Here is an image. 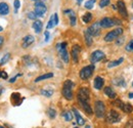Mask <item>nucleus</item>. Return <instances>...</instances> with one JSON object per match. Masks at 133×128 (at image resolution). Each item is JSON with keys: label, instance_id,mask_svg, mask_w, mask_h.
<instances>
[{"label": "nucleus", "instance_id": "1", "mask_svg": "<svg viewBox=\"0 0 133 128\" xmlns=\"http://www.w3.org/2000/svg\"><path fill=\"white\" fill-rule=\"evenodd\" d=\"M74 83L73 81L71 80H66L64 82V85H63V89H62V93L64 97L68 99V100H71L73 99V96H74V93H73V87H74Z\"/></svg>", "mask_w": 133, "mask_h": 128}, {"label": "nucleus", "instance_id": "2", "mask_svg": "<svg viewBox=\"0 0 133 128\" xmlns=\"http://www.w3.org/2000/svg\"><path fill=\"white\" fill-rule=\"evenodd\" d=\"M56 49H57V51H58V53H59L62 60H63L66 64H68L69 61H70V56H69V52H68V50H66V42H62V43L56 44Z\"/></svg>", "mask_w": 133, "mask_h": 128}, {"label": "nucleus", "instance_id": "3", "mask_svg": "<svg viewBox=\"0 0 133 128\" xmlns=\"http://www.w3.org/2000/svg\"><path fill=\"white\" fill-rule=\"evenodd\" d=\"M124 32V30L120 27V28H117L115 30H112L111 32L107 33V35L104 36V41L105 42H112L114 40L118 39L122 34Z\"/></svg>", "mask_w": 133, "mask_h": 128}, {"label": "nucleus", "instance_id": "4", "mask_svg": "<svg viewBox=\"0 0 133 128\" xmlns=\"http://www.w3.org/2000/svg\"><path fill=\"white\" fill-rule=\"evenodd\" d=\"M94 69H95V67H94V65H92V64L82 68V70L80 71V78H81L82 80H87V79H89V78L92 76V74H93V72H94Z\"/></svg>", "mask_w": 133, "mask_h": 128}, {"label": "nucleus", "instance_id": "5", "mask_svg": "<svg viewBox=\"0 0 133 128\" xmlns=\"http://www.w3.org/2000/svg\"><path fill=\"white\" fill-rule=\"evenodd\" d=\"M94 113L97 118H103L105 116V106L103 101L97 100L94 104Z\"/></svg>", "mask_w": 133, "mask_h": 128}, {"label": "nucleus", "instance_id": "6", "mask_svg": "<svg viewBox=\"0 0 133 128\" xmlns=\"http://www.w3.org/2000/svg\"><path fill=\"white\" fill-rule=\"evenodd\" d=\"M78 101H89L90 100V91L87 87H81L77 93Z\"/></svg>", "mask_w": 133, "mask_h": 128}, {"label": "nucleus", "instance_id": "7", "mask_svg": "<svg viewBox=\"0 0 133 128\" xmlns=\"http://www.w3.org/2000/svg\"><path fill=\"white\" fill-rule=\"evenodd\" d=\"M105 119H107L108 123L115 124V123H118V122L121 121V116H120V114L117 112L116 110H111L110 112L108 113Z\"/></svg>", "mask_w": 133, "mask_h": 128}, {"label": "nucleus", "instance_id": "8", "mask_svg": "<svg viewBox=\"0 0 133 128\" xmlns=\"http://www.w3.org/2000/svg\"><path fill=\"white\" fill-rule=\"evenodd\" d=\"M35 14L37 15V16H39V17H42V16H45V14H46V11H47V7H46V5L43 3V2H41V1H38V2H36L35 3Z\"/></svg>", "mask_w": 133, "mask_h": 128}, {"label": "nucleus", "instance_id": "9", "mask_svg": "<svg viewBox=\"0 0 133 128\" xmlns=\"http://www.w3.org/2000/svg\"><path fill=\"white\" fill-rule=\"evenodd\" d=\"M115 105H116L120 110H122L123 112L127 113V114H131L133 112V107L130 104L123 103L122 100H117L116 103H115Z\"/></svg>", "mask_w": 133, "mask_h": 128}, {"label": "nucleus", "instance_id": "10", "mask_svg": "<svg viewBox=\"0 0 133 128\" xmlns=\"http://www.w3.org/2000/svg\"><path fill=\"white\" fill-rule=\"evenodd\" d=\"M103 59H104V53L101 50H94L90 55V62L92 63V65L102 61Z\"/></svg>", "mask_w": 133, "mask_h": 128}, {"label": "nucleus", "instance_id": "11", "mask_svg": "<svg viewBox=\"0 0 133 128\" xmlns=\"http://www.w3.org/2000/svg\"><path fill=\"white\" fill-rule=\"evenodd\" d=\"M88 32L90 33L93 37L94 36H98L100 34V31H101V26H100V23L99 22H95L93 23L89 28H87Z\"/></svg>", "mask_w": 133, "mask_h": 128}, {"label": "nucleus", "instance_id": "12", "mask_svg": "<svg viewBox=\"0 0 133 128\" xmlns=\"http://www.w3.org/2000/svg\"><path fill=\"white\" fill-rule=\"evenodd\" d=\"M117 9L119 11V14L123 16L124 18H126L128 16V12H127V8L125 5V2L123 0H118L117 2Z\"/></svg>", "mask_w": 133, "mask_h": 128}, {"label": "nucleus", "instance_id": "13", "mask_svg": "<svg viewBox=\"0 0 133 128\" xmlns=\"http://www.w3.org/2000/svg\"><path fill=\"white\" fill-rule=\"evenodd\" d=\"M80 51H81V47L80 45H74L72 47V50H71V56L73 59V62L74 63H78V60H79V54H80Z\"/></svg>", "mask_w": 133, "mask_h": 128}, {"label": "nucleus", "instance_id": "14", "mask_svg": "<svg viewBox=\"0 0 133 128\" xmlns=\"http://www.w3.org/2000/svg\"><path fill=\"white\" fill-rule=\"evenodd\" d=\"M100 23V26H101V28H111V27H113V26H115L116 24H115V20L114 18H111V17H103V18H101L99 21Z\"/></svg>", "mask_w": 133, "mask_h": 128}, {"label": "nucleus", "instance_id": "15", "mask_svg": "<svg viewBox=\"0 0 133 128\" xmlns=\"http://www.w3.org/2000/svg\"><path fill=\"white\" fill-rule=\"evenodd\" d=\"M35 41V38H34L32 35H27L26 37L23 38V42H22V46L24 48L29 47L31 44H33V42Z\"/></svg>", "mask_w": 133, "mask_h": 128}, {"label": "nucleus", "instance_id": "16", "mask_svg": "<svg viewBox=\"0 0 133 128\" xmlns=\"http://www.w3.org/2000/svg\"><path fill=\"white\" fill-rule=\"evenodd\" d=\"M103 84H104V79H103L102 77H100V76L95 77L94 82H93V86H94V88H95V89L100 90V89L103 87Z\"/></svg>", "mask_w": 133, "mask_h": 128}, {"label": "nucleus", "instance_id": "17", "mask_svg": "<svg viewBox=\"0 0 133 128\" xmlns=\"http://www.w3.org/2000/svg\"><path fill=\"white\" fill-rule=\"evenodd\" d=\"M73 113H74V115H75V118H76V121H77V124L79 125V126H82L85 124V120L83 119V117L80 115V113L78 112V110L77 109H75V108H73Z\"/></svg>", "mask_w": 133, "mask_h": 128}, {"label": "nucleus", "instance_id": "18", "mask_svg": "<svg viewBox=\"0 0 133 128\" xmlns=\"http://www.w3.org/2000/svg\"><path fill=\"white\" fill-rule=\"evenodd\" d=\"M103 92H104V94L108 96V97H110V98H112V99H115V98L117 97V93L115 92V90H114L111 86H107V87H104Z\"/></svg>", "mask_w": 133, "mask_h": 128}, {"label": "nucleus", "instance_id": "19", "mask_svg": "<svg viewBox=\"0 0 133 128\" xmlns=\"http://www.w3.org/2000/svg\"><path fill=\"white\" fill-rule=\"evenodd\" d=\"M92 37H93V36L88 32L87 29L84 31V39H85V43H86V45H87L88 47H90V46L92 45V43H93V38H92Z\"/></svg>", "mask_w": 133, "mask_h": 128}, {"label": "nucleus", "instance_id": "20", "mask_svg": "<svg viewBox=\"0 0 133 128\" xmlns=\"http://www.w3.org/2000/svg\"><path fill=\"white\" fill-rule=\"evenodd\" d=\"M79 104H80V106L82 107V109H83L85 112L87 113L88 115H92V109H91V106H90V104H89V101H78Z\"/></svg>", "mask_w": 133, "mask_h": 128}, {"label": "nucleus", "instance_id": "21", "mask_svg": "<svg viewBox=\"0 0 133 128\" xmlns=\"http://www.w3.org/2000/svg\"><path fill=\"white\" fill-rule=\"evenodd\" d=\"M9 14V6L6 2L0 3V15L1 16H7Z\"/></svg>", "mask_w": 133, "mask_h": 128}, {"label": "nucleus", "instance_id": "22", "mask_svg": "<svg viewBox=\"0 0 133 128\" xmlns=\"http://www.w3.org/2000/svg\"><path fill=\"white\" fill-rule=\"evenodd\" d=\"M32 27H33L34 31L37 33V34H39V33H41V31H42V28H43V24H42V22H41V21H39V20H36V21H34Z\"/></svg>", "mask_w": 133, "mask_h": 128}, {"label": "nucleus", "instance_id": "23", "mask_svg": "<svg viewBox=\"0 0 133 128\" xmlns=\"http://www.w3.org/2000/svg\"><path fill=\"white\" fill-rule=\"evenodd\" d=\"M10 98H11V101H12L16 106L21 105V103H22V100H23V99H21V94H19V93H12Z\"/></svg>", "mask_w": 133, "mask_h": 128}, {"label": "nucleus", "instance_id": "24", "mask_svg": "<svg viewBox=\"0 0 133 128\" xmlns=\"http://www.w3.org/2000/svg\"><path fill=\"white\" fill-rule=\"evenodd\" d=\"M124 62V59L123 57H120L119 60H116V61H113V62H110L108 64V68L111 69V68H114V67H117V66H120Z\"/></svg>", "mask_w": 133, "mask_h": 128}, {"label": "nucleus", "instance_id": "25", "mask_svg": "<svg viewBox=\"0 0 133 128\" xmlns=\"http://www.w3.org/2000/svg\"><path fill=\"white\" fill-rule=\"evenodd\" d=\"M52 77H53L52 73H47V74H44V75H41V76L37 77L35 79V82H40V81L46 80V79H49V78H52Z\"/></svg>", "mask_w": 133, "mask_h": 128}, {"label": "nucleus", "instance_id": "26", "mask_svg": "<svg viewBox=\"0 0 133 128\" xmlns=\"http://www.w3.org/2000/svg\"><path fill=\"white\" fill-rule=\"evenodd\" d=\"M82 21H83L85 24H88L92 21V15L91 12H86L84 16H82Z\"/></svg>", "mask_w": 133, "mask_h": 128}, {"label": "nucleus", "instance_id": "27", "mask_svg": "<svg viewBox=\"0 0 133 128\" xmlns=\"http://www.w3.org/2000/svg\"><path fill=\"white\" fill-rule=\"evenodd\" d=\"M95 2H96V0H87V1L85 2L84 6H85V8H87V9H92L93 6H94V4H95Z\"/></svg>", "mask_w": 133, "mask_h": 128}, {"label": "nucleus", "instance_id": "28", "mask_svg": "<svg viewBox=\"0 0 133 128\" xmlns=\"http://www.w3.org/2000/svg\"><path fill=\"white\" fill-rule=\"evenodd\" d=\"M62 116L65 118L66 121H71V120H73V114H72L71 111H66V112H64L62 114Z\"/></svg>", "mask_w": 133, "mask_h": 128}, {"label": "nucleus", "instance_id": "29", "mask_svg": "<svg viewBox=\"0 0 133 128\" xmlns=\"http://www.w3.org/2000/svg\"><path fill=\"white\" fill-rule=\"evenodd\" d=\"M76 22H77V17H76V15H75V12L72 10V12L70 14V24H71V26H75L76 25Z\"/></svg>", "mask_w": 133, "mask_h": 128}, {"label": "nucleus", "instance_id": "30", "mask_svg": "<svg viewBox=\"0 0 133 128\" xmlns=\"http://www.w3.org/2000/svg\"><path fill=\"white\" fill-rule=\"evenodd\" d=\"M40 93L42 94L43 96H46V97H50V96H52L53 94V90L52 89H42L41 91H40Z\"/></svg>", "mask_w": 133, "mask_h": 128}, {"label": "nucleus", "instance_id": "31", "mask_svg": "<svg viewBox=\"0 0 133 128\" xmlns=\"http://www.w3.org/2000/svg\"><path fill=\"white\" fill-rule=\"evenodd\" d=\"M9 59H10V53H6V54H4V56L0 60V66L5 65L8 61H9Z\"/></svg>", "mask_w": 133, "mask_h": 128}, {"label": "nucleus", "instance_id": "32", "mask_svg": "<svg viewBox=\"0 0 133 128\" xmlns=\"http://www.w3.org/2000/svg\"><path fill=\"white\" fill-rule=\"evenodd\" d=\"M114 84L117 85V86H126V83L123 78H117L114 80Z\"/></svg>", "mask_w": 133, "mask_h": 128}, {"label": "nucleus", "instance_id": "33", "mask_svg": "<svg viewBox=\"0 0 133 128\" xmlns=\"http://www.w3.org/2000/svg\"><path fill=\"white\" fill-rule=\"evenodd\" d=\"M55 26V22H54V15H52V16H50L49 21H48V24H47V29H51V28H53Z\"/></svg>", "mask_w": 133, "mask_h": 128}, {"label": "nucleus", "instance_id": "34", "mask_svg": "<svg viewBox=\"0 0 133 128\" xmlns=\"http://www.w3.org/2000/svg\"><path fill=\"white\" fill-rule=\"evenodd\" d=\"M47 115H48V117H49L50 119H54L55 116H56V112H55L54 109L50 108V109H48V111H47Z\"/></svg>", "mask_w": 133, "mask_h": 128}, {"label": "nucleus", "instance_id": "35", "mask_svg": "<svg viewBox=\"0 0 133 128\" xmlns=\"http://www.w3.org/2000/svg\"><path fill=\"white\" fill-rule=\"evenodd\" d=\"M110 3H111V1H110V0H100L99 1V7L100 8H103V7L108 6V5H110Z\"/></svg>", "mask_w": 133, "mask_h": 128}, {"label": "nucleus", "instance_id": "36", "mask_svg": "<svg viewBox=\"0 0 133 128\" xmlns=\"http://www.w3.org/2000/svg\"><path fill=\"white\" fill-rule=\"evenodd\" d=\"M125 49L127 50V51H130V52H133V40H131L127 45H126V47Z\"/></svg>", "mask_w": 133, "mask_h": 128}, {"label": "nucleus", "instance_id": "37", "mask_svg": "<svg viewBox=\"0 0 133 128\" xmlns=\"http://www.w3.org/2000/svg\"><path fill=\"white\" fill-rule=\"evenodd\" d=\"M28 17L30 18V20H34V21H36L37 20V15L35 14V11H31V12H29L28 14Z\"/></svg>", "mask_w": 133, "mask_h": 128}, {"label": "nucleus", "instance_id": "38", "mask_svg": "<svg viewBox=\"0 0 133 128\" xmlns=\"http://www.w3.org/2000/svg\"><path fill=\"white\" fill-rule=\"evenodd\" d=\"M7 77H8V75H7L6 72L0 71V78H2V79H7Z\"/></svg>", "mask_w": 133, "mask_h": 128}, {"label": "nucleus", "instance_id": "39", "mask_svg": "<svg viewBox=\"0 0 133 128\" xmlns=\"http://www.w3.org/2000/svg\"><path fill=\"white\" fill-rule=\"evenodd\" d=\"M14 5H15V8H16V12H17V10L19 8V6H21V2H19V0H15Z\"/></svg>", "mask_w": 133, "mask_h": 128}, {"label": "nucleus", "instance_id": "40", "mask_svg": "<svg viewBox=\"0 0 133 128\" xmlns=\"http://www.w3.org/2000/svg\"><path fill=\"white\" fill-rule=\"evenodd\" d=\"M125 128H133V119L129 120V121L126 123V125H125Z\"/></svg>", "mask_w": 133, "mask_h": 128}, {"label": "nucleus", "instance_id": "41", "mask_svg": "<svg viewBox=\"0 0 133 128\" xmlns=\"http://www.w3.org/2000/svg\"><path fill=\"white\" fill-rule=\"evenodd\" d=\"M44 35H45V42H47L49 40V32L48 31H45L44 32Z\"/></svg>", "mask_w": 133, "mask_h": 128}, {"label": "nucleus", "instance_id": "42", "mask_svg": "<svg viewBox=\"0 0 133 128\" xmlns=\"http://www.w3.org/2000/svg\"><path fill=\"white\" fill-rule=\"evenodd\" d=\"M123 41H124V37H121V39H118L117 40V45H121L122 43H123Z\"/></svg>", "mask_w": 133, "mask_h": 128}, {"label": "nucleus", "instance_id": "43", "mask_svg": "<svg viewBox=\"0 0 133 128\" xmlns=\"http://www.w3.org/2000/svg\"><path fill=\"white\" fill-rule=\"evenodd\" d=\"M54 22H55V26L58 24V16L57 14H54Z\"/></svg>", "mask_w": 133, "mask_h": 128}, {"label": "nucleus", "instance_id": "44", "mask_svg": "<svg viewBox=\"0 0 133 128\" xmlns=\"http://www.w3.org/2000/svg\"><path fill=\"white\" fill-rule=\"evenodd\" d=\"M19 76H21V74H18V75H17L16 77H14V78H11V79L9 80V83H14L15 81L17 80V77H19Z\"/></svg>", "mask_w": 133, "mask_h": 128}, {"label": "nucleus", "instance_id": "45", "mask_svg": "<svg viewBox=\"0 0 133 128\" xmlns=\"http://www.w3.org/2000/svg\"><path fill=\"white\" fill-rule=\"evenodd\" d=\"M3 42H4V38H3L2 36H0V47L2 46V44H3Z\"/></svg>", "mask_w": 133, "mask_h": 128}, {"label": "nucleus", "instance_id": "46", "mask_svg": "<svg viewBox=\"0 0 133 128\" xmlns=\"http://www.w3.org/2000/svg\"><path fill=\"white\" fill-rule=\"evenodd\" d=\"M129 97H130V98H133V92H130V93H129Z\"/></svg>", "mask_w": 133, "mask_h": 128}, {"label": "nucleus", "instance_id": "47", "mask_svg": "<svg viewBox=\"0 0 133 128\" xmlns=\"http://www.w3.org/2000/svg\"><path fill=\"white\" fill-rule=\"evenodd\" d=\"M2 91H3V88L0 86V95H1V93H2Z\"/></svg>", "mask_w": 133, "mask_h": 128}, {"label": "nucleus", "instance_id": "48", "mask_svg": "<svg viewBox=\"0 0 133 128\" xmlns=\"http://www.w3.org/2000/svg\"><path fill=\"white\" fill-rule=\"evenodd\" d=\"M82 1H83V0H77V3H78V4H81Z\"/></svg>", "mask_w": 133, "mask_h": 128}, {"label": "nucleus", "instance_id": "49", "mask_svg": "<svg viewBox=\"0 0 133 128\" xmlns=\"http://www.w3.org/2000/svg\"><path fill=\"white\" fill-rule=\"evenodd\" d=\"M2 31H3V28H2L1 26H0V32H2Z\"/></svg>", "mask_w": 133, "mask_h": 128}, {"label": "nucleus", "instance_id": "50", "mask_svg": "<svg viewBox=\"0 0 133 128\" xmlns=\"http://www.w3.org/2000/svg\"><path fill=\"white\" fill-rule=\"evenodd\" d=\"M85 128H91V127H90L89 125H87V126H86V127H85Z\"/></svg>", "mask_w": 133, "mask_h": 128}, {"label": "nucleus", "instance_id": "51", "mask_svg": "<svg viewBox=\"0 0 133 128\" xmlns=\"http://www.w3.org/2000/svg\"><path fill=\"white\" fill-rule=\"evenodd\" d=\"M33 1H35V2H38V1H39V0H33Z\"/></svg>", "mask_w": 133, "mask_h": 128}, {"label": "nucleus", "instance_id": "52", "mask_svg": "<svg viewBox=\"0 0 133 128\" xmlns=\"http://www.w3.org/2000/svg\"><path fill=\"white\" fill-rule=\"evenodd\" d=\"M0 128H4V127H3V126H0Z\"/></svg>", "mask_w": 133, "mask_h": 128}, {"label": "nucleus", "instance_id": "53", "mask_svg": "<svg viewBox=\"0 0 133 128\" xmlns=\"http://www.w3.org/2000/svg\"><path fill=\"white\" fill-rule=\"evenodd\" d=\"M132 7H133V1H132Z\"/></svg>", "mask_w": 133, "mask_h": 128}, {"label": "nucleus", "instance_id": "54", "mask_svg": "<svg viewBox=\"0 0 133 128\" xmlns=\"http://www.w3.org/2000/svg\"><path fill=\"white\" fill-rule=\"evenodd\" d=\"M74 128H79V127H74Z\"/></svg>", "mask_w": 133, "mask_h": 128}, {"label": "nucleus", "instance_id": "55", "mask_svg": "<svg viewBox=\"0 0 133 128\" xmlns=\"http://www.w3.org/2000/svg\"><path fill=\"white\" fill-rule=\"evenodd\" d=\"M132 87H133V82H132Z\"/></svg>", "mask_w": 133, "mask_h": 128}]
</instances>
